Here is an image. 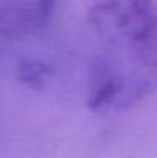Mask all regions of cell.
Masks as SVG:
<instances>
[{"instance_id": "6da1fadb", "label": "cell", "mask_w": 157, "mask_h": 158, "mask_svg": "<svg viewBox=\"0 0 157 158\" xmlns=\"http://www.w3.org/2000/svg\"><path fill=\"white\" fill-rule=\"evenodd\" d=\"M88 104L117 114L157 91V0H98L89 10Z\"/></svg>"}, {"instance_id": "7a4b0ae2", "label": "cell", "mask_w": 157, "mask_h": 158, "mask_svg": "<svg viewBox=\"0 0 157 158\" xmlns=\"http://www.w3.org/2000/svg\"><path fill=\"white\" fill-rule=\"evenodd\" d=\"M54 0H0V22L9 29L31 31L49 19Z\"/></svg>"}]
</instances>
